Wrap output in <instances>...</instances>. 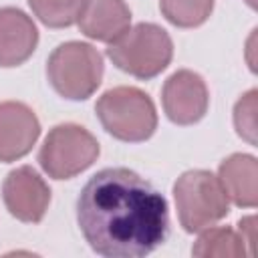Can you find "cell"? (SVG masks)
<instances>
[{"instance_id": "5bb4252c", "label": "cell", "mask_w": 258, "mask_h": 258, "mask_svg": "<svg viewBox=\"0 0 258 258\" xmlns=\"http://www.w3.org/2000/svg\"><path fill=\"white\" fill-rule=\"evenodd\" d=\"M159 8L171 24L179 28H194L210 18L214 0H159Z\"/></svg>"}, {"instance_id": "6da1fadb", "label": "cell", "mask_w": 258, "mask_h": 258, "mask_svg": "<svg viewBox=\"0 0 258 258\" xmlns=\"http://www.w3.org/2000/svg\"><path fill=\"white\" fill-rule=\"evenodd\" d=\"M77 222L89 246L107 258H143L169 234L165 198L127 167H105L85 183Z\"/></svg>"}, {"instance_id": "7c38bea8", "label": "cell", "mask_w": 258, "mask_h": 258, "mask_svg": "<svg viewBox=\"0 0 258 258\" xmlns=\"http://www.w3.org/2000/svg\"><path fill=\"white\" fill-rule=\"evenodd\" d=\"M218 179L228 200L240 208H254L258 202V163L254 155L234 153L222 161Z\"/></svg>"}, {"instance_id": "9a60e30c", "label": "cell", "mask_w": 258, "mask_h": 258, "mask_svg": "<svg viewBox=\"0 0 258 258\" xmlns=\"http://www.w3.org/2000/svg\"><path fill=\"white\" fill-rule=\"evenodd\" d=\"M28 4L42 24L64 28L79 20L85 0H28Z\"/></svg>"}, {"instance_id": "3957f363", "label": "cell", "mask_w": 258, "mask_h": 258, "mask_svg": "<svg viewBox=\"0 0 258 258\" xmlns=\"http://www.w3.org/2000/svg\"><path fill=\"white\" fill-rule=\"evenodd\" d=\"M95 111L103 129L119 141L139 143L149 139L157 129L155 105L149 95L137 87H115L105 91Z\"/></svg>"}, {"instance_id": "ba28073f", "label": "cell", "mask_w": 258, "mask_h": 258, "mask_svg": "<svg viewBox=\"0 0 258 258\" xmlns=\"http://www.w3.org/2000/svg\"><path fill=\"white\" fill-rule=\"evenodd\" d=\"M161 103L169 121L177 125H194L206 115L210 93L198 73L181 69L165 81Z\"/></svg>"}, {"instance_id": "52a82bcc", "label": "cell", "mask_w": 258, "mask_h": 258, "mask_svg": "<svg viewBox=\"0 0 258 258\" xmlns=\"http://www.w3.org/2000/svg\"><path fill=\"white\" fill-rule=\"evenodd\" d=\"M2 198L16 220L38 224L48 210L50 189L30 165H22L6 175L2 183Z\"/></svg>"}, {"instance_id": "5b68a950", "label": "cell", "mask_w": 258, "mask_h": 258, "mask_svg": "<svg viewBox=\"0 0 258 258\" xmlns=\"http://www.w3.org/2000/svg\"><path fill=\"white\" fill-rule=\"evenodd\" d=\"M46 77L60 97L85 101L101 85L103 56L87 42H62L46 60Z\"/></svg>"}, {"instance_id": "8992f818", "label": "cell", "mask_w": 258, "mask_h": 258, "mask_svg": "<svg viewBox=\"0 0 258 258\" xmlns=\"http://www.w3.org/2000/svg\"><path fill=\"white\" fill-rule=\"evenodd\" d=\"M99 157V143L85 127L62 123L48 131L40 151V167L54 179H71Z\"/></svg>"}, {"instance_id": "30bf717a", "label": "cell", "mask_w": 258, "mask_h": 258, "mask_svg": "<svg viewBox=\"0 0 258 258\" xmlns=\"http://www.w3.org/2000/svg\"><path fill=\"white\" fill-rule=\"evenodd\" d=\"M38 42L32 18L12 6L0 8V67H18L30 58Z\"/></svg>"}, {"instance_id": "2e32d148", "label": "cell", "mask_w": 258, "mask_h": 258, "mask_svg": "<svg viewBox=\"0 0 258 258\" xmlns=\"http://www.w3.org/2000/svg\"><path fill=\"white\" fill-rule=\"evenodd\" d=\"M256 91H248L234 107V125L240 137L248 143H256Z\"/></svg>"}, {"instance_id": "9c48e42d", "label": "cell", "mask_w": 258, "mask_h": 258, "mask_svg": "<svg viewBox=\"0 0 258 258\" xmlns=\"http://www.w3.org/2000/svg\"><path fill=\"white\" fill-rule=\"evenodd\" d=\"M40 135V123L30 107L18 101L0 103V161L24 157Z\"/></svg>"}, {"instance_id": "4fadbf2b", "label": "cell", "mask_w": 258, "mask_h": 258, "mask_svg": "<svg viewBox=\"0 0 258 258\" xmlns=\"http://www.w3.org/2000/svg\"><path fill=\"white\" fill-rule=\"evenodd\" d=\"M191 252H194V256H202V258H208V256L232 258V256H246L248 248L238 232H234L230 228H218L214 224L200 232V238L194 244Z\"/></svg>"}, {"instance_id": "8fae6325", "label": "cell", "mask_w": 258, "mask_h": 258, "mask_svg": "<svg viewBox=\"0 0 258 258\" xmlns=\"http://www.w3.org/2000/svg\"><path fill=\"white\" fill-rule=\"evenodd\" d=\"M77 22L85 36L109 44L129 28L131 10L125 0H85Z\"/></svg>"}, {"instance_id": "e0dca14e", "label": "cell", "mask_w": 258, "mask_h": 258, "mask_svg": "<svg viewBox=\"0 0 258 258\" xmlns=\"http://www.w3.org/2000/svg\"><path fill=\"white\" fill-rule=\"evenodd\" d=\"M256 220H254V216H248V218H242L240 220V228H238V234L242 236V240H244V244H246V248H248V254L250 256H254V238H256Z\"/></svg>"}, {"instance_id": "7a4b0ae2", "label": "cell", "mask_w": 258, "mask_h": 258, "mask_svg": "<svg viewBox=\"0 0 258 258\" xmlns=\"http://www.w3.org/2000/svg\"><path fill=\"white\" fill-rule=\"evenodd\" d=\"M107 56L117 69L147 81L167 69L173 56V42L161 26L139 22L109 42Z\"/></svg>"}, {"instance_id": "277c9868", "label": "cell", "mask_w": 258, "mask_h": 258, "mask_svg": "<svg viewBox=\"0 0 258 258\" xmlns=\"http://www.w3.org/2000/svg\"><path fill=\"white\" fill-rule=\"evenodd\" d=\"M179 224L185 232H202L218 224L230 212V200L218 175L206 169H189L173 183Z\"/></svg>"}]
</instances>
